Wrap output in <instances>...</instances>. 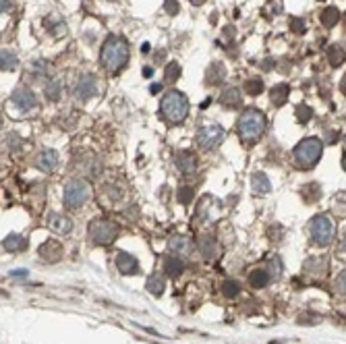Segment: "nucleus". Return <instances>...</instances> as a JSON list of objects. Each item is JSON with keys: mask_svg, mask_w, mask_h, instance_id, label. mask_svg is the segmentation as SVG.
Here are the masks:
<instances>
[{"mask_svg": "<svg viewBox=\"0 0 346 344\" xmlns=\"http://www.w3.org/2000/svg\"><path fill=\"white\" fill-rule=\"evenodd\" d=\"M129 60V44L123 37L110 35L104 46H102V52H100V63L108 73H116L120 71Z\"/></svg>", "mask_w": 346, "mask_h": 344, "instance_id": "f257e3e1", "label": "nucleus"}, {"mask_svg": "<svg viewBox=\"0 0 346 344\" xmlns=\"http://www.w3.org/2000/svg\"><path fill=\"white\" fill-rule=\"evenodd\" d=\"M266 131V114L257 108H247L238 118V135L245 141H257Z\"/></svg>", "mask_w": 346, "mask_h": 344, "instance_id": "f03ea898", "label": "nucleus"}, {"mask_svg": "<svg viewBox=\"0 0 346 344\" xmlns=\"http://www.w3.org/2000/svg\"><path fill=\"white\" fill-rule=\"evenodd\" d=\"M162 114L168 123H182L189 114V100L176 89H170L168 93H164L162 97Z\"/></svg>", "mask_w": 346, "mask_h": 344, "instance_id": "7ed1b4c3", "label": "nucleus"}, {"mask_svg": "<svg viewBox=\"0 0 346 344\" xmlns=\"http://www.w3.org/2000/svg\"><path fill=\"white\" fill-rule=\"evenodd\" d=\"M323 152V143L317 137H307L294 147V162L301 168H311L319 162Z\"/></svg>", "mask_w": 346, "mask_h": 344, "instance_id": "20e7f679", "label": "nucleus"}, {"mask_svg": "<svg viewBox=\"0 0 346 344\" xmlns=\"http://www.w3.org/2000/svg\"><path fill=\"white\" fill-rule=\"evenodd\" d=\"M89 199V187L83 178H71L65 185V204L69 208H81Z\"/></svg>", "mask_w": 346, "mask_h": 344, "instance_id": "39448f33", "label": "nucleus"}, {"mask_svg": "<svg viewBox=\"0 0 346 344\" xmlns=\"http://www.w3.org/2000/svg\"><path fill=\"white\" fill-rule=\"evenodd\" d=\"M87 232H89V238L95 245H110L118 234V226L108 222V220H93L89 224Z\"/></svg>", "mask_w": 346, "mask_h": 344, "instance_id": "423d86ee", "label": "nucleus"}, {"mask_svg": "<svg viewBox=\"0 0 346 344\" xmlns=\"http://www.w3.org/2000/svg\"><path fill=\"white\" fill-rule=\"evenodd\" d=\"M309 230H311V236H313V240L317 245H328L332 240V236H334V224H332V220L328 216H315L311 220Z\"/></svg>", "mask_w": 346, "mask_h": 344, "instance_id": "0eeeda50", "label": "nucleus"}, {"mask_svg": "<svg viewBox=\"0 0 346 344\" xmlns=\"http://www.w3.org/2000/svg\"><path fill=\"white\" fill-rule=\"evenodd\" d=\"M224 137V129L220 125H208L203 129L197 131V145L201 147V150H212V147H216Z\"/></svg>", "mask_w": 346, "mask_h": 344, "instance_id": "6e6552de", "label": "nucleus"}, {"mask_svg": "<svg viewBox=\"0 0 346 344\" xmlns=\"http://www.w3.org/2000/svg\"><path fill=\"white\" fill-rule=\"evenodd\" d=\"M75 97L81 102H87L89 97L95 95V77L93 75H81L79 81L75 83V89H73Z\"/></svg>", "mask_w": 346, "mask_h": 344, "instance_id": "1a4fd4ad", "label": "nucleus"}, {"mask_svg": "<svg viewBox=\"0 0 346 344\" xmlns=\"http://www.w3.org/2000/svg\"><path fill=\"white\" fill-rule=\"evenodd\" d=\"M11 102L19 108V110H31L33 106H35V93L31 91V89H27V87H19V89H15L13 91V95H11Z\"/></svg>", "mask_w": 346, "mask_h": 344, "instance_id": "9d476101", "label": "nucleus"}, {"mask_svg": "<svg viewBox=\"0 0 346 344\" xmlns=\"http://www.w3.org/2000/svg\"><path fill=\"white\" fill-rule=\"evenodd\" d=\"M39 255L44 261H58L60 255H63V247H60V242L50 238V240H46L42 247H39Z\"/></svg>", "mask_w": 346, "mask_h": 344, "instance_id": "9b49d317", "label": "nucleus"}, {"mask_svg": "<svg viewBox=\"0 0 346 344\" xmlns=\"http://www.w3.org/2000/svg\"><path fill=\"white\" fill-rule=\"evenodd\" d=\"M116 266H118L120 274H127V276L139 272V261H137L133 255L125 253V251H118V255H116Z\"/></svg>", "mask_w": 346, "mask_h": 344, "instance_id": "f8f14e48", "label": "nucleus"}, {"mask_svg": "<svg viewBox=\"0 0 346 344\" xmlns=\"http://www.w3.org/2000/svg\"><path fill=\"white\" fill-rule=\"evenodd\" d=\"M226 79V67L222 63H212L206 71V83L208 85H220Z\"/></svg>", "mask_w": 346, "mask_h": 344, "instance_id": "ddd939ff", "label": "nucleus"}, {"mask_svg": "<svg viewBox=\"0 0 346 344\" xmlns=\"http://www.w3.org/2000/svg\"><path fill=\"white\" fill-rule=\"evenodd\" d=\"M48 226H50L54 232H58V234H67L73 228V222L63 214H50L48 216Z\"/></svg>", "mask_w": 346, "mask_h": 344, "instance_id": "4468645a", "label": "nucleus"}, {"mask_svg": "<svg viewBox=\"0 0 346 344\" xmlns=\"http://www.w3.org/2000/svg\"><path fill=\"white\" fill-rule=\"evenodd\" d=\"M56 160H58V154H56L54 150H44V152L37 156L35 166H37L39 170H44V172H50V170L56 166Z\"/></svg>", "mask_w": 346, "mask_h": 344, "instance_id": "2eb2a0df", "label": "nucleus"}, {"mask_svg": "<svg viewBox=\"0 0 346 344\" xmlns=\"http://www.w3.org/2000/svg\"><path fill=\"white\" fill-rule=\"evenodd\" d=\"M176 168H178L180 174H193V172L197 170V162H195L193 154L180 152V154L176 156Z\"/></svg>", "mask_w": 346, "mask_h": 344, "instance_id": "dca6fc26", "label": "nucleus"}, {"mask_svg": "<svg viewBox=\"0 0 346 344\" xmlns=\"http://www.w3.org/2000/svg\"><path fill=\"white\" fill-rule=\"evenodd\" d=\"M220 104L226 106V108H236L240 106V91L236 87H226L222 93H220Z\"/></svg>", "mask_w": 346, "mask_h": 344, "instance_id": "f3484780", "label": "nucleus"}, {"mask_svg": "<svg viewBox=\"0 0 346 344\" xmlns=\"http://www.w3.org/2000/svg\"><path fill=\"white\" fill-rule=\"evenodd\" d=\"M168 249H170V253L182 257V255H189L191 242H189L187 236H174V238H170V242H168Z\"/></svg>", "mask_w": 346, "mask_h": 344, "instance_id": "a211bd4d", "label": "nucleus"}, {"mask_svg": "<svg viewBox=\"0 0 346 344\" xmlns=\"http://www.w3.org/2000/svg\"><path fill=\"white\" fill-rule=\"evenodd\" d=\"M290 95V87L288 85H276L274 89H270V102L274 106H282Z\"/></svg>", "mask_w": 346, "mask_h": 344, "instance_id": "6ab92c4d", "label": "nucleus"}, {"mask_svg": "<svg viewBox=\"0 0 346 344\" xmlns=\"http://www.w3.org/2000/svg\"><path fill=\"white\" fill-rule=\"evenodd\" d=\"M251 187H253V191H255L257 195H266V193L272 189L270 178H268L263 172H255V174L251 176Z\"/></svg>", "mask_w": 346, "mask_h": 344, "instance_id": "aec40b11", "label": "nucleus"}, {"mask_svg": "<svg viewBox=\"0 0 346 344\" xmlns=\"http://www.w3.org/2000/svg\"><path fill=\"white\" fill-rule=\"evenodd\" d=\"M3 245H5L7 251H23V249L27 247V238L21 236V234H9V236L3 240Z\"/></svg>", "mask_w": 346, "mask_h": 344, "instance_id": "412c9836", "label": "nucleus"}, {"mask_svg": "<svg viewBox=\"0 0 346 344\" xmlns=\"http://www.w3.org/2000/svg\"><path fill=\"white\" fill-rule=\"evenodd\" d=\"M185 270V261L178 257V255H168L166 261H164V272L168 276H178L180 272Z\"/></svg>", "mask_w": 346, "mask_h": 344, "instance_id": "4be33fe9", "label": "nucleus"}, {"mask_svg": "<svg viewBox=\"0 0 346 344\" xmlns=\"http://www.w3.org/2000/svg\"><path fill=\"white\" fill-rule=\"evenodd\" d=\"M199 249H201L203 257L212 259V257H216V253H218V242H216L212 236H201V238H199Z\"/></svg>", "mask_w": 346, "mask_h": 344, "instance_id": "5701e85b", "label": "nucleus"}, {"mask_svg": "<svg viewBox=\"0 0 346 344\" xmlns=\"http://www.w3.org/2000/svg\"><path fill=\"white\" fill-rule=\"evenodd\" d=\"M305 272L315 274V276H323L325 274V259L323 257H311L305 261Z\"/></svg>", "mask_w": 346, "mask_h": 344, "instance_id": "b1692460", "label": "nucleus"}, {"mask_svg": "<svg viewBox=\"0 0 346 344\" xmlns=\"http://www.w3.org/2000/svg\"><path fill=\"white\" fill-rule=\"evenodd\" d=\"M328 60H330L332 67H340L346 60V54H344V50L340 46H330L328 48Z\"/></svg>", "mask_w": 346, "mask_h": 344, "instance_id": "393cba45", "label": "nucleus"}, {"mask_svg": "<svg viewBox=\"0 0 346 344\" xmlns=\"http://www.w3.org/2000/svg\"><path fill=\"white\" fill-rule=\"evenodd\" d=\"M60 93H63V83L58 79H54V81H50V83L46 85V97L50 102H58L60 100Z\"/></svg>", "mask_w": 346, "mask_h": 344, "instance_id": "a878e982", "label": "nucleus"}, {"mask_svg": "<svg viewBox=\"0 0 346 344\" xmlns=\"http://www.w3.org/2000/svg\"><path fill=\"white\" fill-rule=\"evenodd\" d=\"M338 19H340V11L336 7H328V9L321 11V23L325 27H334L338 23Z\"/></svg>", "mask_w": 346, "mask_h": 344, "instance_id": "bb28decb", "label": "nucleus"}, {"mask_svg": "<svg viewBox=\"0 0 346 344\" xmlns=\"http://www.w3.org/2000/svg\"><path fill=\"white\" fill-rule=\"evenodd\" d=\"M164 286H166V284H164V278L158 276V274H154V276L147 278V290H150L152 294H156V297L164 292Z\"/></svg>", "mask_w": 346, "mask_h": 344, "instance_id": "cd10ccee", "label": "nucleus"}, {"mask_svg": "<svg viewBox=\"0 0 346 344\" xmlns=\"http://www.w3.org/2000/svg\"><path fill=\"white\" fill-rule=\"evenodd\" d=\"M249 282H251V286H253V288H263V286L270 282V274H268V272H263V270H255V272L251 274Z\"/></svg>", "mask_w": 346, "mask_h": 344, "instance_id": "c85d7f7f", "label": "nucleus"}, {"mask_svg": "<svg viewBox=\"0 0 346 344\" xmlns=\"http://www.w3.org/2000/svg\"><path fill=\"white\" fill-rule=\"evenodd\" d=\"M245 89H247V93H249V95H259V93L263 91V81H261L259 77L249 79V81L245 83Z\"/></svg>", "mask_w": 346, "mask_h": 344, "instance_id": "c756f323", "label": "nucleus"}, {"mask_svg": "<svg viewBox=\"0 0 346 344\" xmlns=\"http://www.w3.org/2000/svg\"><path fill=\"white\" fill-rule=\"evenodd\" d=\"M17 65V56L9 50H3V58H0V67H3V71H13Z\"/></svg>", "mask_w": 346, "mask_h": 344, "instance_id": "7c9ffc66", "label": "nucleus"}, {"mask_svg": "<svg viewBox=\"0 0 346 344\" xmlns=\"http://www.w3.org/2000/svg\"><path fill=\"white\" fill-rule=\"evenodd\" d=\"M238 290H240V286L234 280H226L222 284V294H224V297H228V299H234L236 294H238Z\"/></svg>", "mask_w": 346, "mask_h": 344, "instance_id": "2f4dec72", "label": "nucleus"}, {"mask_svg": "<svg viewBox=\"0 0 346 344\" xmlns=\"http://www.w3.org/2000/svg\"><path fill=\"white\" fill-rule=\"evenodd\" d=\"M178 77H180V67L176 63H170L166 67V83H174Z\"/></svg>", "mask_w": 346, "mask_h": 344, "instance_id": "473e14b6", "label": "nucleus"}, {"mask_svg": "<svg viewBox=\"0 0 346 344\" xmlns=\"http://www.w3.org/2000/svg\"><path fill=\"white\" fill-rule=\"evenodd\" d=\"M313 116V110L307 106V104H301L299 108H296V118H299L301 123H309Z\"/></svg>", "mask_w": 346, "mask_h": 344, "instance_id": "72a5a7b5", "label": "nucleus"}, {"mask_svg": "<svg viewBox=\"0 0 346 344\" xmlns=\"http://www.w3.org/2000/svg\"><path fill=\"white\" fill-rule=\"evenodd\" d=\"M193 199V189L191 187H180L178 189V204H189Z\"/></svg>", "mask_w": 346, "mask_h": 344, "instance_id": "f704fd0d", "label": "nucleus"}, {"mask_svg": "<svg viewBox=\"0 0 346 344\" xmlns=\"http://www.w3.org/2000/svg\"><path fill=\"white\" fill-rule=\"evenodd\" d=\"M290 29H292L294 33H303V31H305V21L292 17V19H290Z\"/></svg>", "mask_w": 346, "mask_h": 344, "instance_id": "c9c22d12", "label": "nucleus"}, {"mask_svg": "<svg viewBox=\"0 0 346 344\" xmlns=\"http://www.w3.org/2000/svg\"><path fill=\"white\" fill-rule=\"evenodd\" d=\"M48 67V63H44V60H35L33 65H31V73L37 77V75H44V69Z\"/></svg>", "mask_w": 346, "mask_h": 344, "instance_id": "e433bc0d", "label": "nucleus"}, {"mask_svg": "<svg viewBox=\"0 0 346 344\" xmlns=\"http://www.w3.org/2000/svg\"><path fill=\"white\" fill-rule=\"evenodd\" d=\"M336 288H338L340 292H346V270L336 278Z\"/></svg>", "mask_w": 346, "mask_h": 344, "instance_id": "4c0bfd02", "label": "nucleus"}, {"mask_svg": "<svg viewBox=\"0 0 346 344\" xmlns=\"http://www.w3.org/2000/svg\"><path fill=\"white\" fill-rule=\"evenodd\" d=\"M166 13L168 15H176L178 13V3L176 0H166Z\"/></svg>", "mask_w": 346, "mask_h": 344, "instance_id": "58836bf2", "label": "nucleus"}, {"mask_svg": "<svg viewBox=\"0 0 346 344\" xmlns=\"http://www.w3.org/2000/svg\"><path fill=\"white\" fill-rule=\"evenodd\" d=\"M9 276H11V278H19V276L25 278V276H27V270H13Z\"/></svg>", "mask_w": 346, "mask_h": 344, "instance_id": "ea45409f", "label": "nucleus"}, {"mask_svg": "<svg viewBox=\"0 0 346 344\" xmlns=\"http://www.w3.org/2000/svg\"><path fill=\"white\" fill-rule=\"evenodd\" d=\"M340 89H342V93L346 95V75L342 77V81H340Z\"/></svg>", "mask_w": 346, "mask_h": 344, "instance_id": "a19ab883", "label": "nucleus"}, {"mask_svg": "<svg viewBox=\"0 0 346 344\" xmlns=\"http://www.w3.org/2000/svg\"><path fill=\"white\" fill-rule=\"evenodd\" d=\"M3 3V11H9L11 9V0H0Z\"/></svg>", "mask_w": 346, "mask_h": 344, "instance_id": "79ce46f5", "label": "nucleus"}, {"mask_svg": "<svg viewBox=\"0 0 346 344\" xmlns=\"http://www.w3.org/2000/svg\"><path fill=\"white\" fill-rule=\"evenodd\" d=\"M189 3H191L193 7H201V5L206 3V0H189Z\"/></svg>", "mask_w": 346, "mask_h": 344, "instance_id": "37998d69", "label": "nucleus"}, {"mask_svg": "<svg viewBox=\"0 0 346 344\" xmlns=\"http://www.w3.org/2000/svg\"><path fill=\"white\" fill-rule=\"evenodd\" d=\"M150 91H152V93H158V91H160V85H158V83H154V85L150 87Z\"/></svg>", "mask_w": 346, "mask_h": 344, "instance_id": "c03bdc74", "label": "nucleus"}, {"mask_svg": "<svg viewBox=\"0 0 346 344\" xmlns=\"http://www.w3.org/2000/svg\"><path fill=\"white\" fill-rule=\"evenodd\" d=\"M143 75H145V77H152V69L145 67V69H143Z\"/></svg>", "mask_w": 346, "mask_h": 344, "instance_id": "a18cd8bd", "label": "nucleus"}, {"mask_svg": "<svg viewBox=\"0 0 346 344\" xmlns=\"http://www.w3.org/2000/svg\"><path fill=\"white\" fill-rule=\"evenodd\" d=\"M342 168L346 170V154H344V158H342Z\"/></svg>", "mask_w": 346, "mask_h": 344, "instance_id": "49530a36", "label": "nucleus"}, {"mask_svg": "<svg viewBox=\"0 0 346 344\" xmlns=\"http://www.w3.org/2000/svg\"><path fill=\"white\" fill-rule=\"evenodd\" d=\"M344 251H346V238H344Z\"/></svg>", "mask_w": 346, "mask_h": 344, "instance_id": "de8ad7c7", "label": "nucleus"}, {"mask_svg": "<svg viewBox=\"0 0 346 344\" xmlns=\"http://www.w3.org/2000/svg\"><path fill=\"white\" fill-rule=\"evenodd\" d=\"M344 147H346V139H344Z\"/></svg>", "mask_w": 346, "mask_h": 344, "instance_id": "09e8293b", "label": "nucleus"}, {"mask_svg": "<svg viewBox=\"0 0 346 344\" xmlns=\"http://www.w3.org/2000/svg\"><path fill=\"white\" fill-rule=\"evenodd\" d=\"M344 19H346V17H344Z\"/></svg>", "mask_w": 346, "mask_h": 344, "instance_id": "8fccbe9b", "label": "nucleus"}]
</instances>
